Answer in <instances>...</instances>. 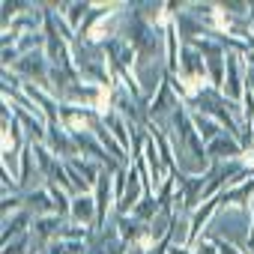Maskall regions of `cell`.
<instances>
[{"instance_id":"6da1fadb","label":"cell","mask_w":254,"mask_h":254,"mask_svg":"<svg viewBox=\"0 0 254 254\" xmlns=\"http://www.w3.org/2000/svg\"><path fill=\"white\" fill-rule=\"evenodd\" d=\"M183 105H186V102H183V96L174 90L171 75H165L162 84H159V90H156L153 99L147 102V123L159 126V129H168V126H171V117H174Z\"/></svg>"},{"instance_id":"7a4b0ae2","label":"cell","mask_w":254,"mask_h":254,"mask_svg":"<svg viewBox=\"0 0 254 254\" xmlns=\"http://www.w3.org/2000/svg\"><path fill=\"white\" fill-rule=\"evenodd\" d=\"M48 150L57 156V159H75V156H81V150H78V144H75V135L66 129L63 123H54V126H48Z\"/></svg>"},{"instance_id":"3957f363","label":"cell","mask_w":254,"mask_h":254,"mask_svg":"<svg viewBox=\"0 0 254 254\" xmlns=\"http://www.w3.org/2000/svg\"><path fill=\"white\" fill-rule=\"evenodd\" d=\"M206 153H209V162H236L239 153H242V144H239L233 135L221 132L218 138H212V141L206 144Z\"/></svg>"},{"instance_id":"277c9868","label":"cell","mask_w":254,"mask_h":254,"mask_svg":"<svg viewBox=\"0 0 254 254\" xmlns=\"http://www.w3.org/2000/svg\"><path fill=\"white\" fill-rule=\"evenodd\" d=\"M63 221H66V218H60V215H33V227H30V233H33V239H36L42 248H48V245L57 239Z\"/></svg>"},{"instance_id":"5b68a950","label":"cell","mask_w":254,"mask_h":254,"mask_svg":"<svg viewBox=\"0 0 254 254\" xmlns=\"http://www.w3.org/2000/svg\"><path fill=\"white\" fill-rule=\"evenodd\" d=\"M27 144H30V150H33V162H36L39 177L48 183V180L57 174V168L63 165V159H57V156L48 150V144H36V141H27Z\"/></svg>"},{"instance_id":"8992f818","label":"cell","mask_w":254,"mask_h":254,"mask_svg":"<svg viewBox=\"0 0 254 254\" xmlns=\"http://www.w3.org/2000/svg\"><path fill=\"white\" fill-rule=\"evenodd\" d=\"M24 206L33 212V215H57V206H54V197L48 191V186H36L30 189V194H24Z\"/></svg>"},{"instance_id":"52a82bcc","label":"cell","mask_w":254,"mask_h":254,"mask_svg":"<svg viewBox=\"0 0 254 254\" xmlns=\"http://www.w3.org/2000/svg\"><path fill=\"white\" fill-rule=\"evenodd\" d=\"M186 108H189V114H191V123H194V132H197V135H200V138H203L206 144H209L212 138H218V135L224 132L221 126H218V123H215V120H212L209 114H203V111H200V108H197L194 102H186Z\"/></svg>"},{"instance_id":"ba28073f","label":"cell","mask_w":254,"mask_h":254,"mask_svg":"<svg viewBox=\"0 0 254 254\" xmlns=\"http://www.w3.org/2000/svg\"><path fill=\"white\" fill-rule=\"evenodd\" d=\"M69 221H78V224H87V227L96 224V197H93V191H90V194H75V197H72Z\"/></svg>"},{"instance_id":"9c48e42d","label":"cell","mask_w":254,"mask_h":254,"mask_svg":"<svg viewBox=\"0 0 254 254\" xmlns=\"http://www.w3.org/2000/svg\"><path fill=\"white\" fill-rule=\"evenodd\" d=\"M30 227H33V212L30 209H21L18 215H12V218H6L3 221V245H9V242H15L18 236H24V233H30Z\"/></svg>"},{"instance_id":"30bf717a","label":"cell","mask_w":254,"mask_h":254,"mask_svg":"<svg viewBox=\"0 0 254 254\" xmlns=\"http://www.w3.org/2000/svg\"><path fill=\"white\" fill-rule=\"evenodd\" d=\"M90 6H93V3H87V0H72V3H60L57 9H60L63 21H66L75 33H81L84 21H87V15H90Z\"/></svg>"},{"instance_id":"8fae6325","label":"cell","mask_w":254,"mask_h":254,"mask_svg":"<svg viewBox=\"0 0 254 254\" xmlns=\"http://www.w3.org/2000/svg\"><path fill=\"white\" fill-rule=\"evenodd\" d=\"M102 123L108 126V132H111V135L120 141V147H123L126 153L132 156V135H129V120H126L123 114H117V111H114V114H111L108 120H102Z\"/></svg>"},{"instance_id":"7c38bea8","label":"cell","mask_w":254,"mask_h":254,"mask_svg":"<svg viewBox=\"0 0 254 254\" xmlns=\"http://www.w3.org/2000/svg\"><path fill=\"white\" fill-rule=\"evenodd\" d=\"M159 212H162V203H159V197H156V194H144V197L138 200V206H135L129 215H132V218H138V221H144V224H150V221H153Z\"/></svg>"},{"instance_id":"4fadbf2b","label":"cell","mask_w":254,"mask_h":254,"mask_svg":"<svg viewBox=\"0 0 254 254\" xmlns=\"http://www.w3.org/2000/svg\"><path fill=\"white\" fill-rule=\"evenodd\" d=\"M93 236V227H87V224H78V221H63V227H60V233H57V239H66V242H87Z\"/></svg>"},{"instance_id":"5bb4252c","label":"cell","mask_w":254,"mask_h":254,"mask_svg":"<svg viewBox=\"0 0 254 254\" xmlns=\"http://www.w3.org/2000/svg\"><path fill=\"white\" fill-rule=\"evenodd\" d=\"M87 251H90L87 242H66V239H54L45 248V254H87Z\"/></svg>"},{"instance_id":"9a60e30c","label":"cell","mask_w":254,"mask_h":254,"mask_svg":"<svg viewBox=\"0 0 254 254\" xmlns=\"http://www.w3.org/2000/svg\"><path fill=\"white\" fill-rule=\"evenodd\" d=\"M21 209H27L21 194H15V191L3 194V200H0V212H3V221H6V218H12V215H18Z\"/></svg>"},{"instance_id":"2e32d148","label":"cell","mask_w":254,"mask_h":254,"mask_svg":"<svg viewBox=\"0 0 254 254\" xmlns=\"http://www.w3.org/2000/svg\"><path fill=\"white\" fill-rule=\"evenodd\" d=\"M194 254H218V239L203 233L197 242H194Z\"/></svg>"},{"instance_id":"e0dca14e","label":"cell","mask_w":254,"mask_h":254,"mask_svg":"<svg viewBox=\"0 0 254 254\" xmlns=\"http://www.w3.org/2000/svg\"><path fill=\"white\" fill-rule=\"evenodd\" d=\"M215 239H218V254H248L242 245H236V242H230L224 236H215Z\"/></svg>"},{"instance_id":"ac0fdd59","label":"cell","mask_w":254,"mask_h":254,"mask_svg":"<svg viewBox=\"0 0 254 254\" xmlns=\"http://www.w3.org/2000/svg\"><path fill=\"white\" fill-rule=\"evenodd\" d=\"M42 254H45V251H42Z\"/></svg>"}]
</instances>
